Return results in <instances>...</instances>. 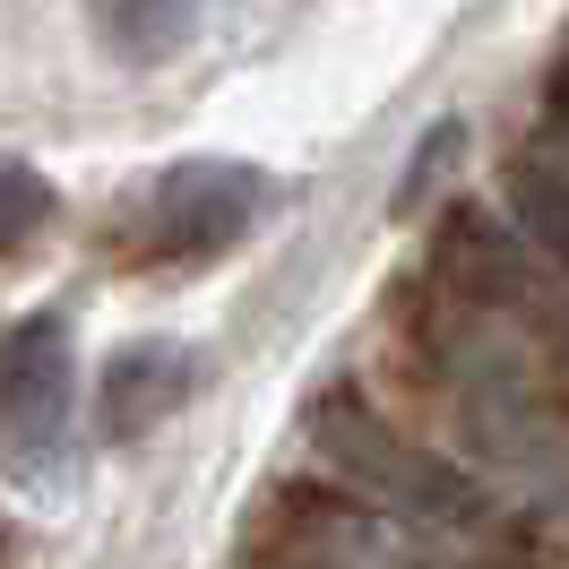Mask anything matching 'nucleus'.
I'll return each mask as SVG.
<instances>
[{
	"label": "nucleus",
	"mask_w": 569,
	"mask_h": 569,
	"mask_svg": "<svg viewBox=\"0 0 569 569\" xmlns=\"http://www.w3.org/2000/svg\"><path fill=\"white\" fill-rule=\"evenodd\" d=\"M250 208H259V173H242V164H173L121 216V242H130V259H208L250 224Z\"/></svg>",
	"instance_id": "obj_1"
},
{
	"label": "nucleus",
	"mask_w": 569,
	"mask_h": 569,
	"mask_svg": "<svg viewBox=\"0 0 569 569\" xmlns=\"http://www.w3.org/2000/svg\"><path fill=\"white\" fill-rule=\"evenodd\" d=\"M181 371L190 362L173 346H130V355L104 362V440H139L164 406L181 397Z\"/></svg>",
	"instance_id": "obj_3"
},
{
	"label": "nucleus",
	"mask_w": 569,
	"mask_h": 569,
	"mask_svg": "<svg viewBox=\"0 0 569 569\" xmlns=\"http://www.w3.org/2000/svg\"><path fill=\"white\" fill-rule=\"evenodd\" d=\"M0 552H9V518H0Z\"/></svg>",
	"instance_id": "obj_6"
},
{
	"label": "nucleus",
	"mask_w": 569,
	"mask_h": 569,
	"mask_svg": "<svg viewBox=\"0 0 569 569\" xmlns=\"http://www.w3.org/2000/svg\"><path fill=\"white\" fill-rule=\"evenodd\" d=\"M61 406H70V337L52 311H36L0 337V458L36 466L61 440Z\"/></svg>",
	"instance_id": "obj_2"
},
{
	"label": "nucleus",
	"mask_w": 569,
	"mask_h": 569,
	"mask_svg": "<svg viewBox=\"0 0 569 569\" xmlns=\"http://www.w3.org/2000/svg\"><path fill=\"white\" fill-rule=\"evenodd\" d=\"M96 27L112 36L121 61H164L190 43L199 27V0H96Z\"/></svg>",
	"instance_id": "obj_4"
},
{
	"label": "nucleus",
	"mask_w": 569,
	"mask_h": 569,
	"mask_svg": "<svg viewBox=\"0 0 569 569\" xmlns=\"http://www.w3.org/2000/svg\"><path fill=\"white\" fill-rule=\"evenodd\" d=\"M43 216H52V190H43V181L27 173V164H0V259L27 242Z\"/></svg>",
	"instance_id": "obj_5"
}]
</instances>
